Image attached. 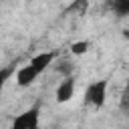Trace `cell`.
Returning <instances> with one entry per match:
<instances>
[{
    "mask_svg": "<svg viewBox=\"0 0 129 129\" xmlns=\"http://www.w3.org/2000/svg\"><path fill=\"white\" fill-rule=\"evenodd\" d=\"M8 75H10V71H0V97H2V91H4V83H6Z\"/></svg>",
    "mask_w": 129,
    "mask_h": 129,
    "instance_id": "7",
    "label": "cell"
},
{
    "mask_svg": "<svg viewBox=\"0 0 129 129\" xmlns=\"http://www.w3.org/2000/svg\"><path fill=\"white\" fill-rule=\"evenodd\" d=\"M87 48H89V42L87 40H77V42L71 44V52L73 54H85Z\"/></svg>",
    "mask_w": 129,
    "mask_h": 129,
    "instance_id": "6",
    "label": "cell"
},
{
    "mask_svg": "<svg viewBox=\"0 0 129 129\" xmlns=\"http://www.w3.org/2000/svg\"><path fill=\"white\" fill-rule=\"evenodd\" d=\"M107 87H109V83L105 79L93 81L87 87V91H85V103L91 105V107H95V109L103 107L105 101H107Z\"/></svg>",
    "mask_w": 129,
    "mask_h": 129,
    "instance_id": "2",
    "label": "cell"
},
{
    "mask_svg": "<svg viewBox=\"0 0 129 129\" xmlns=\"http://www.w3.org/2000/svg\"><path fill=\"white\" fill-rule=\"evenodd\" d=\"M10 129H40V115H38V109L32 107V109H26L24 113L16 115Z\"/></svg>",
    "mask_w": 129,
    "mask_h": 129,
    "instance_id": "3",
    "label": "cell"
},
{
    "mask_svg": "<svg viewBox=\"0 0 129 129\" xmlns=\"http://www.w3.org/2000/svg\"><path fill=\"white\" fill-rule=\"evenodd\" d=\"M113 10L119 16H127L129 14V0H117V2H113Z\"/></svg>",
    "mask_w": 129,
    "mask_h": 129,
    "instance_id": "5",
    "label": "cell"
},
{
    "mask_svg": "<svg viewBox=\"0 0 129 129\" xmlns=\"http://www.w3.org/2000/svg\"><path fill=\"white\" fill-rule=\"evenodd\" d=\"M54 95H56V101H58V103H67V101H71L73 95H75V79H73V77H64V79L58 83Z\"/></svg>",
    "mask_w": 129,
    "mask_h": 129,
    "instance_id": "4",
    "label": "cell"
},
{
    "mask_svg": "<svg viewBox=\"0 0 129 129\" xmlns=\"http://www.w3.org/2000/svg\"><path fill=\"white\" fill-rule=\"evenodd\" d=\"M56 58V52H40L36 56H32L24 67H20L16 71V85L18 87H30Z\"/></svg>",
    "mask_w": 129,
    "mask_h": 129,
    "instance_id": "1",
    "label": "cell"
}]
</instances>
